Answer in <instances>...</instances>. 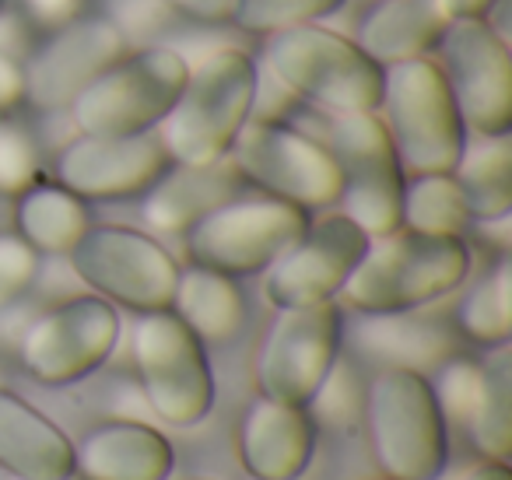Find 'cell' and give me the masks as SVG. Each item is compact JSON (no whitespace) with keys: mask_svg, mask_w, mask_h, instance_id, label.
<instances>
[{"mask_svg":"<svg viewBox=\"0 0 512 480\" xmlns=\"http://www.w3.org/2000/svg\"><path fill=\"white\" fill-rule=\"evenodd\" d=\"M341 305L330 302L278 309L256 354V389L271 400L306 407L330 365L341 358Z\"/></svg>","mask_w":512,"mask_h":480,"instance_id":"14","label":"cell"},{"mask_svg":"<svg viewBox=\"0 0 512 480\" xmlns=\"http://www.w3.org/2000/svg\"><path fill=\"white\" fill-rule=\"evenodd\" d=\"M67 260L95 295L137 316L172 309L183 270L162 242L127 225H88Z\"/></svg>","mask_w":512,"mask_h":480,"instance_id":"8","label":"cell"},{"mask_svg":"<svg viewBox=\"0 0 512 480\" xmlns=\"http://www.w3.org/2000/svg\"><path fill=\"white\" fill-rule=\"evenodd\" d=\"M39 274V253L22 235L0 232V312L8 309Z\"/></svg>","mask_w":512,"mask_h":480,"instance_id":"34","label":"cell"},{"mask_svg":"<svg viewBox=\"0 0 512 480\" xmlns=\"http://www.w3.org/2000/svg\"><path fill=\"white\" fill-rule=\"evenodd\" d=\"M11 480H15V477H11ZM67 480H78V477H67Z\"/></svg>","mask_w":512,"mask_h":480,"instance_id":"42","label":"cell"},{"mask_svg":"<svg viewBox=\"0 0 512 480\" xmlns=\"http://www.w3.org/2000/svg\"><path fill=\"white\" fill-rule=\"evenodd\" d=\"M474 449L484 459L509 463L512 456V347L498 344L481 365V389L467 417Z\"/></svg>","mask_w":512,"mask_h":480,"instance_id":"27","label":"cell"},{"mask_svg":"<svg viewBox=\"0 0 512 480\" xmlns=\"http://www.w3.org/2000/svg\"><path fill=\"white\" fill-rule=\"evenodd\" d=\"M358 344L379 361L411 372H435L442 361L456 354V337L439 319L418 316V309L407 312H376L358 326Z\"/></svg>","mask_w":512,"mask_h":480,"instance_id":"23","label":"cell"},{"mask_svg":"<svg viewBox=\"0 0 512 480\" xmlns=\"http://www.w3.org/2000/svg\"><path fill=\"white\" fill-rule=\"evenodd\" d=\"M169 169L158 130L123 137L78 134L57 155V179L81 200H127Z\"/></svg>","mask_w":512,"mask_h":480,"instance_id":"17","label":"cell"},{"mask_svg":"<svg viewBox=\"0 0 512 480\" xmlns=\"http://www.w3.org/2000/svg\"><path fill=\"white\" fill-rule=\"evenodd\" d=\"M362 417L383 477L435 480L446 470L449 431L428 375L386 365L365 386Z\"/></svg>","mask_w":512,"mask_h":480,"instance_id":"4","label":"cell"},{"mask_svg":"<svg viewBox=\"0 0 512 480\" xmlns=\"http://www.w3.org/2000/svg\"><path fill=\"white\" fill-rule=\"evenodd\" d=\"M256 64L242 50H218L190 67L172 109L158 123L169 162L207 165L228 155L256 113Z\"/></svg>","mask_w":512,"mask_h":480,"instance_id":"2","label":"cell"},{"mask_svg":"<svg viewBox=\"0 0 512 480\" xmlns=\"http://www.w3.org/2000/svg\"><path fill=\"white\" fill-rule=\"evenodd\" d=\"M39 176H43V158L29 130L0 120V193L22 197L29 186L39 183Z\"/></svg>","mask_w":512,"mask_h":480,"instance_id":"32","label":"cell"},{"mask_svg":"<svg viewBox=\"0 0 512 480\" xmlns=\"http://www.w3.org/2000/svg\"><path fill=\"white\" fill-rule=\"evenodd\" d=\"M439 67L467 134L498 137L512 130L509 43L488 18H449L439 43Z\"/></svg>","mask_w":512,"mask_h":480,"instance_id":"12","label":"cell"},{"mask_svg":"<svg viewBox=\"0 0 512 480\" xmlns=\"http://www.w3.org/2000/svg\"><path fill=\"white\" fill-rule=\"evenodd\" d=\"M456 480H512V470L509 463H495V459L481 456V463H470Z\"/></svg>","mask_w":512,"mask_h":480,"instance_id":"39","label":"cell"},{"mask_svg":"<svg viewBox=\"0 0 512 480\" xmlns=\"http://www.w3.org/2000/svg\"><path fill=\"white\" fill-rule=\"evenodd\" d=\"M470 218L495 221L512 211V137H477L463 144V155L453 169Z\"/></svg>","mask_w":512,"mask_h":480,"instance_id":"26","label":"cell"},{"mask_svg":"<svg viewBox=\"0 0 512 480\" xmlns=\"http://www.w3.org/2000/svg\"><path fill=\"white\" fill-rule=\"evenodd\" d=\"M344 8V0H239L232 22L249 36H274L281 29L320 22Z\"/></svg>","mask_w":512,"mask_h":480,"instance_id":"30","label":"cell"},{"mask_svg":"<svg viewBox=\"0 0 512 480\" xmlns=\"http://www.w3.org/2000/svg\"><path fill=\"white\" fill-rule=\"evenodd\" d=\"M470 225V211L456 186L453 172H425L404 183L400 200V228L425 235H460Z\"/></svg>","mask_w":512,"mask_h":480,"instance_id":"28","label":"cell"},{"mask_svg":"<svg viewBox=\"0 0 512 480\" xmlns=\"http://www.w3.org/2000/svg\"><path fill=\"white\" fill-rule=\"evenodd\" d=\"M330 155L341 172V214L369 239L400 228L407 172L379 113L337 116L330 127Z\"/></svg>","mask_w":512,"mask_h":480,"instance_id":"11","label":"cell"},{"mask_svg":"<svg viewBox=\"0 0 512 480\" xmlns=\"http://www.w3.org/2000/svg\"><path fill=\"white\" fill-rule=\"evenodd\" d=\"M316 452V421L309 407L256 396L239 424V463L253 480L306 477Z\"/></svg>","mask_w":512,"mask_h":480,"instance_id":"18","label":"cell"},{"mask_svg":"<svg viewBox=\"0 0 512 480\" xmlns=\"http://www.w3.org/2000/svg\"><path fill=\"white\" fill-rule=\"evenodd\" d=\"M456 326L467 340L484 347L509 344L512 337V263L498 260L484 281L456 309Z\"/></svg>","mask_w":512,"mask_h":480,"instance_id":"29","label":"cell"},{"mask_svg":"<svg viewBox=\"0 0 512 480\" xmlns=\"http://www.w3.org/2000/svg\"><path fill=\"white\" fill-rule=\"evenodd\" d=\"M172 473V445L144 421H106L74 445L78 480H165Z\"/></svg>","mask_w":512,"mask_h":480,"instance_id":"19","label":"cell"},{"mask_svg":"<svg viewBox=\"0 0 512 480\" xmlns=\"http://www.w3.org/2000/svg\"><path fill=\"white\" fill-rule=\"evenodd\" d=\"M127 53V36L109 18H85L57 29L43 50L22 67L25 102L43 113L71 109V102L106 71L109 64Z\"/></svg>","mask_w":512,"mask_h":480,"instance_id":"16","label":"cell"},{"mask_svg":"<svg viewBox=\"0 0 512 480\" xmlns=\"http://www.w3.org/2000/svg\"><path fill=\"white\" fill-rule=\"evenodd\" d=\"M242 176L232 158L207 165H179L165 169L144 190V221L162 235H183L197 218L235 197Z\"/></svg>","mask_w":512,"mask_h":480,"instance_id":"21","label":"cell"},{"mask_svg":"<svg viewBox=\"0 0 512 480\" xmlns=\"http://www.w3.org/2000/svg\"><path fill=\"white\" fill-rule=\"evenodd\" d=\"M379 480H390V477H379Z\"/></svg>","mask_w":512,"mask_h":480,"instance_id":"43","label":"cell"},{"mask_svg":"<svg viewBox=\"0 0 512 480\" xmlns=\"http://www.w3.org/2000/svg\"><path fill=\"white\" fill-rule=\"evenodd\" d=\"M449 11V18H488V11L495 8V0H442Z\"/></svg>","mask_w":512,"mask_h":480,"instance_id":"40","label":"cell"},{"mask_svg":"<svg viewBox=\"0 0 512 480\" xmlns=\"http://www.w3.org/2000/svg\"><path fill=\"white\" fill-rule=\"evenodd\" d=\"M144 403L158 421L193 428L214 407L207 344L172 309L144 312L130 337Z\"/></svg>","mask_w":512,"mask_h":480,"instance_id":"6","label":"cell"},{"mask_svg":"<svg viewBox=\"0 0 512 480\" xmlns=\"http://www.w3.org/2000/svg\"><path fill=\"white\" fill-rule=\"evenodd\" d=\"M25 50H29V32H25V22L15 15H0V57L18 60V64H22Z\"/></svg>","mask_w":512,"mask_h":480,"instance_id":"38","label":"cell"},{"mask_svg":"<svg viewBox=\"0 0 512 480\" xmlns=\"http://www.w3.org/2000/svg\"><path fill=\"white\" fill-rule=\"evenodd\" d=\"M264 60L288 95L334 116L376 113L383 95V67L355 43L323 25H295L267 36Z\"/></svg>","mask_w":512,"mask_h":480,"instance_id":"3","label":"cell"},{"mask_svg":"<svg viewBox=\"0 0 512 480\" xmlns=\"http://www.w3.org/2000/svg\"><path fill=\"white\" fill-rule=\"evenodd\" d=\"M449 25V11L442 0H379L358 25L355 43L379 67L400 60L428 57Z\"/></svg>","mask_w":512,"mask_h":480,"instance_id":"22","label":"cell"},{"mask_svg":"<svg viewBox=\"0 0 512 480\" xmlns=\"http://www.w3.org/2000/svg\"><path fill=\"white\" fill-rule=\"evenodd\" d=\"M470 274V249L460 235H425L393 228L390 235L369 239L362 260L344 281L341 295L351 309L407 312L456 291Z\"/></svg>","mask_w":512,"mask_h":480,"instance_id":"1","label":"cell"},{"mask_svg":"<svg viewBox=\"0 0 512 480\" xmlns=\"http://www.w3.org/2000/svg\"><path fill=\"white\" fill-rule=\"evenodd\" d=\"M120 340V312L99 295H78L46 309L22 333L18 358L43 386H71L109 361Z\"/></svg>","mask_w":512,"mask_h":480,"instance_id":"13","label":"cell"},{"mask_svg":"<svg viewBox=\"0 0 512 480\" xmlns=\"http://www.w3.org/2000/svg\"><path fill=\"white\" fill-rule=\"evenodd\" d=\"M306 407H313L309 410L313 421L330 424V428H351V424L362 417V407H365V386H362V379H358V372L348 361L337 358L334 365H330L327 379L320 382V389H316Z\"/></svg>","mask_w":512,"mask_h":480,"instance_id":"31","label":"cell"},{"mask_svg":"<svg viewBox=\"0 0 512 480\" xmlns=\"http://www.w3.org/2000/svg\"><path fill=\"white\" fill-rule=\"evenodd\" d=\"M15 200H18L15 207L18 235L36 253L67 256L74 242L85 235V228L92 225L88 200H81L78 193H71L60 183H36Z\"/></svg>","mask_w":512,"mask_h":480,"instance_id":"25","label":"cell"},{"mask_svg":"<svg viewBox=\"0 0 512 480\" xmlns=\"http://www.w3.org/2000/svg\"><path fill=\"white\" fill-rule=\"evenodd\" d=\"M25 102V78L18 60L0 57V116Z\"/></svg>","mask_w":512,"mask_h":480,"instance_id":"37","label":"cell"},{"mask_svg":"<svg viewBox=\"0 0 512 480\" xmlns=\"http://www.w3.org/2000/svg\"><path fill=\"white\" fill-rule=\"evenodd\" d=\"M172 11H183V15L197 18V22H232L239 0H165Z\"/></svg>","mask_w":512,"mask_h":480,"instance_id":"36","label":"cell"},{"mask_svg":"<svg viewBox=\"0 0 512 480\" xmlns=\"http://www.w3.org/2000/svg\"><path fill=\"white\" fill-rule=\"evenodd\" d=\"M432 382V393H435V403H439L442 417H456V421L467 424L470 410H474V400H477V389H481V365L467 358H449L435 368V379Z\"/></svg>","mask_w":512,"mask_h":480,"instance_id":"33","label":"cell"},{"mask_svg":"<svg viewBox=\"0 0 512 480\" xmlns=\"http://www.w3.org/2000/svg\"><path fill=\"white\" fill-rule=\"evenodd\" d=\"M376 113H383L379 120L390 130L407 176L456 169L467 144V127L435 60L414 57L383 67V95Z\"/></svg>","mask_w":512,"mask_h":480,"instance_id":"5","label":"cell"},{"mask_svg":"<svg viewBox=\"0 0 512 480\" xmlns=\"http://www.w3.org/2000/svg\"><path fill=\"white\" fill-rule=\"evenodd\" d=\"M22 4H25V11H29L32 25L50 29V32L78 22L88 8V0H22Z\"/></svg>","mask_w":512,"mask_h":480,"instance_id":"35","label":"cell"},{"mask_svg":"<svg viewBox=\"0 0 512 480\" xmlns=\"http://www.w3.org/2000/svg\"><path fill=\"white\" fill-rule=\"evenodd\" d=\"M369 235L341 211L316 218L306 232L264 270V295L274 309L330 302L341 295L344 281L362 260Z\"/></svg>","mask_w":512,"mask_h":480,"instance_id":"15","label":"cell"},{"mask_svg":"<svg viewBox=\"0 0 512 480\" xmlns=\"http://www.w3.org/2000/svg\"><path fill=\"white\" fill-rule=\"evenodd\" d=\"M165 480H169V477H165ZM193 480H207V477H193Z\"/></svg>","mask_w":512,"mask_h":480,"instance_id":"41","label":"cell"},{"mask_svg":"<svg viewBox=\"0 0 512 480\" xmlns=\"http://www.w3.org/2000/svg\"><path fill=\"white\" fill-rule=\"evenodd\" d=\"M0 466L15 480L74 477V442L57 421L0 386Z\"/></svg>","mask_w":512,"mask_h":480,"instance_id":"20","label":"cell"},{"mask_svg":"<svg viewBox=\"0 0 512 480\" xmlns=\"http://www.w3.org/2000/svg\"><path fill=\"white\" fill-rule=\"evenodd\" d=\"M228 158L246 183L302 211H323L341 197V172L330 148L281 120L249 116V123L228 148Z\"/></svg>","mask_w":512,"mask_h":480,"instance_id":"10","label":"cell"},{"mask_svg":"<svg viewBox=\"0 0 512 480\" xmlns=\"http://www.w3.org/2000/svg\"><path fill=\"white\" fill-rule=\"evenodd\" d=\"M172 312L197 333L204 344H225L246 323V298L235 277L211 267H186L179 270Z\"/></svg>","mask_w":512,"mask_h":480,"instance_id":"24","label":"cell"},{"mask_svg":"<svg viewBox=\"0 0 512 480\" xmlns=\"http://www.w3.org/2000/svg\"><path fill=\"white\" fill-rule=\"evenodd\" d=\"M299 480H302V477H299Z\"/></svg>","mask_w":512,"mask_h":480,"instance_id":"44","label":"cell"},{"mask_svg":"<svg viewBox=\"0 0 512 480\" xmlns=\"http://www.w3.org/2000/svg\"><path fill=\"white\" fill-rule=\"evenodd\" d=\"M309 225V211L278 197H232L183 232L197 267L246 277L267 270Z\"/></svg>","mask_w":512,"mask_h":480,"instance_id":"9","label":"cell"},{"mask_svg":"<svg viewBox=\"0 0 512 480\" xmlns=\"http://www.w3.org/2000/svg\"><path fill=\"white\" fill-rule=\"evenodd\" d=\"M186 74V57L169 46H141L123 53L71 102L74 127L99 137L155 130L176 102Z\"/></svg>","mask_w":512,"mask_h":480,"instance_id":"7","label":"cell"}]
</instances>
